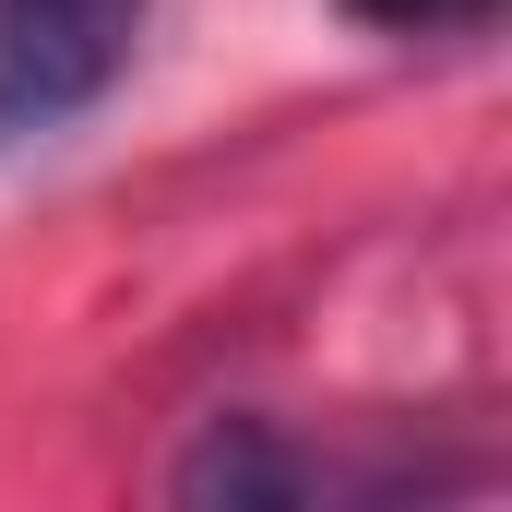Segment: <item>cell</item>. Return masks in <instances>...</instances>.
Instances as JSON below:
<instances>
[{
    "label": "cell",
    "instance_id": "6da1fadb",
    "mask_svg": "<svg viewBox=\"0 0 512 512\" xmlns=\"http://www.w3.org/2000/svg\"><path fill=\"white\" fill-rule=\"evenodd\" d=\"M417 489H465L429 465H334L322 441H298L286 417H203L191 453L167 465V501L191 512H298V501H417Z\"/></svg>",
    "mask_w": 512,
    "mask_h": 512
},
{
    "label": "cell",
    "instance_id": "7a4b0ae2",
    "mask_svg": "<svg viewBox=\"0 0 512 512\" xmlns=\"http://www.w3.org/2000/svg\"><path fill=\"white\" fill-rule=\"evenodd\" d=\"M143 0H0V143L72 131L131 72Z\"/></svg>",
    "mask_w": 512,
    "mask_h": 512
},
{
    "label": "cell",
    "instance_id": "3957f363",
    "mask_svg": "<svg viewBox=\"0 0 512 512\" xmlns=\"http://www.w3.org/2000/svg\"><path fill=\"white\" fill-rule=\"evenodd\" d=\"M489 12L501 0H346V24H370V36H465Z\"/></svg>",
    "mask_w": 512,
    "mask_h": 512
}]
</instances>
